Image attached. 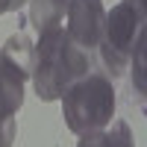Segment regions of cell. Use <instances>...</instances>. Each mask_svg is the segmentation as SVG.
<instances>
[{"instance_id":"6da1fadb","label":"cell","mask_w":147,"mask_h":147,"mask_svg":"<svg viewBox=\"0 0 147 147\" xmlns=\"http://www.w3.org/2000/svg\"><path fill=\"white\" fill-rule=\"evenodd\" d=\"M91 71V53L77 47L65 27L41 32L35 41V62H32V85L38 100L53 103L65 94L71 82H77L82 74Z\"/></svg>"},{"instance_id":"7a4b0ae2","label":"cell","mask_w":147,"mask_h":147,"mask_svg":"<svg viewBox=\"0 0 147 147\" xmlns=\"http://www.w3.org/2000/svg\"><path fill=\"white\" fill-rule=\"evenodd\" d=\"M59 100H62L65 124H68V129L74 136L103 129L115 118V103H118L112 80L100 71L82 74L77 82H71L65 88V94Z\"/></svg>"},{"instance_id":"3957f363","label":"cell","mask_w":147,"mask_h":147,"mask_svg":"<svg viewBox=\"0 0 147 147\" xmlns=\"http://www.w3.org/2000/svg\"><path fill=\"white\" fill-rule=\"evenodd\" d=\"M144 21H147V12L138 9V6H129L127 0H121L106 15L103 38L97 44V50H100V59L106 65L109 80H118L127 71L129 56L136 50V41L144 35Z\"/></svg>"},{"instance_id":"277c9868","label":"cell","mask_w":147,"mask_h":147,"mask_svg":"<svg viewBox=\"0 0 147 147\" xmlns=\"http://www.w3.org/2000/svg\"><path fill=\"white\" fill-rule=\"evenodd\" d=\"M68 38L82 47V50H97V44L103 38V27H106V9L100 0H68Z\"/></svg>"},{"instance_id":"5b68a950","label":"cell","mask_w":147,"mask_h":147,"mask_svg":"<svg viewBox=\"0 0 147 147\" xmlns=\"http://www.w3.org/2000/svg\"><path fill=\"white\" fill-rule=\"evenodd\" d=\"M21 103H24L21 82L0 85V147H12V141H15V115Z\"/></svg>"},{"instance_id":"8992f818","label":"cell","mask_w":147,"mask_h":147,"mask_svg":"<svg viewBox=\"0 0 147 147\" xmlns=\"http://www.w3.org/2000/svg\"><path fill=\"white\" fill-rule=\"evenodd\" d=\"M65 12H68V0H30V24L38 35L59 30L65 24Z\"/></svg>"},{"instance_id":"52a82bcc","label":"cell","mask_w":147,"mask_h":147,"mask_svg":"<svg viewBox=\"0 0 147 147\" xmlns=\"http://www.w3.org/2000/svg\"><path fill=\"white\" fill-rule=\"evenodd\" d=\"M77 147H132V132L127 121H112V127L82 132Z\"/></svg>"},{"instance_id":"ba28073f","label":"cell","mask_w":147,"mask_h":147,"mask_svg":"<svg viewBox=\"0 0 147 147\" xmlns=\"http://www.w3.org/2000/svg\"><path fill=\"white\" fill-rule=\"evenodd\" d=\"M12 62H15L24 74H32V62H35V44L27 32H15V35H9L6 44L0 47Z\"/></svg>"},{"instance_id":"9c48e42d","label":"cell","mask_w":147,"mask_h":147,"mask_svg":"<svg viewBox=\"0 0 147 147\" xmlns=\"http://www.w3.org/2000/svg\"><path fill=\"white\" fill-rule=\"evenodd\" d=\"M144 35L136 41V50H132V88H136V97H138V103H144V71H147V50H144Z\"/></svg>"},{"instance_id":"30bf717a","label":"cell","mask_w":147,"mask_h":147,"mask_svg":"<svg viewBox=\"0 0 147 147\" xmlns=\"http://www.w3.org/2000/svg\"><path fill=\"white\" fill-rule=\"evenodd\" d=\"M27 80H30V74H24L3 50H0V85H6V82H21L24 85Z\"/></svg>"}]
</instances>
